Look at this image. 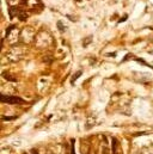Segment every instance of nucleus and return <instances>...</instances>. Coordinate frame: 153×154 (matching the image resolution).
Masks as SVG:
<instances>
[{"label": "nucleus", "mask_w": 153, "mask_h": 154, "mask_svg": "<svg viewBox=\"0 0 153 154\" xmlns=\"http://www.w3.org/2000/svg\"><path fill=\"white\" fill-rule=\"evenodd\" d=\"M80 74H81V72H79L78 74H76V75L73 77V79H72V82H74V80H76V78H78V77H79V75H80Z\"/></svg>", "instance_id": "nucleus-2"}, {"label": "nucleus", "mask_w": 153, "mask_h": 154, "mask_svg": "<svg viewBox=\"0 0 153 154\" xmlns=\"http://www.w3.org/2000/svg\"><path fill=\"white\" fill-rule=\"evenodd\" d=\"M1 102L2 103H7V104H23L24 100L19 97H13V96H5L1 94Z\"/></svg>", "instance_id": "nucleus-1"}]
</instances>
